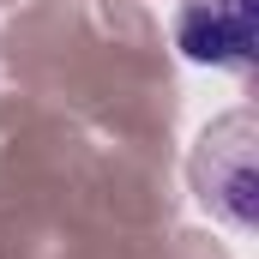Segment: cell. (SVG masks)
I'll return each instance as SVG.
<instances>
[{"label": "cell", "mask_w": 259, "mask_h": 259, "mask_svg": "<svg viewBox=\"0 0 259 259\" xmlns=\"http://www.w3.org/2000/svg\"><path fill=\"white\" fill-rule=\"evenodd\" d=\"M175 49L199 66H253V0H181L175 6Z\"/></svg>", "instance_id": "obj_1"}]
</instances>
